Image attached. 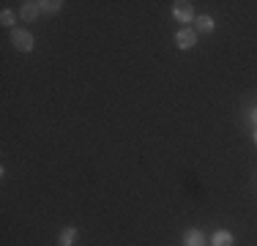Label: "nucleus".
I'll use <instances>...</instances> for the list:
<instances>
[{
  "mask_svg": "<svg viewBox=\"0 0 257 246\" xmlns=\"http://www.w3.org/2000/svg\"><path fill=\"white\" fill-rule=\"evenodd\" d=\"M11 44H14V49H20V52H33L36 39H33V33H30V30L14 28V30H11Z\"/></svg>",
  "mask_w": 257,
  "mask_h": 246,
  "instance_id": "nucleus-1",
  "label": "nucleus"
},
{
  "mask_svg": "<svg viewBox=\"0 0 257 246\" xmlns=\"http://www.w3.org/2000/svg\"><path fill=\"white\" fill-rule=\"evenodd\" d=\"M175 44H178V49H192L194 44H197V30L194 28H181L178 33H175Z\"/></svg>",
  "mask_w": 257,
  "mask_h": 246,
  "instance_id": "nucleus-2",
  "label": "nucleus"
},
{
  "mask_svg": "<svg viewBox=\"0 0 257 246\" xmlns=\"http://www.w3.org/2000/svg\"><path fill=\"white\" fill-rule=\"evenodd\" d=\"M173 17H175L178 22H192V20H197V17H194V6L186 3V0H178V3L173 6Z\"/></svg>",
  "mask_w": 257,
  "mask_h": 246,
  "instance_id": "nucleus-3",
  "label": "nucleus"
},
{
  "mask_svg": "<svg viewBox=\"0 0 257 246\" xmlns=\"http://www.w3.org/2000/svg\"><path fill=\"white\" fill-rule=\"evenodd\" d=\"M39 14H41V3H36V0H25V3H22L20 17H22L25 22H33Z\"/></svg>",
  "mask_w": 257,
  "mask_h": 246,
  "instance_id": "nucleus-4",
  "label": "nucleus"
},
{
  "mask_svg": "<svg viewBox=\"0 0 257 246\" xmlns=\"http://www.w3.org/2000/svg\"><path fill=\"white\" fill-rule=\"evenodd\" d=\"M194 30H197V33H213V30H216V22H213V17L203 14V17L194 20Z\"/></svg>",
  "mask_w": 257,
  "mask_h": 246,
  "instance_id": "nucleus-5",
  "label": "nucleus"
},
{
  "mask_svg": "<svg viewBox=\"0 0 257 246\" xmlns=\"http://www.w3.org/2000/svg\"><path fill=\"white\" fill-rule=\"evenodd\" d=\"M211 243L213 246H232V243H235V238H232L230 230H216L211 235Z\"/></svg>",
  "mask_w": 257,
  "mask_h": 246,
  "instance_id": "nucleus-6",
  "label": "nucleus"
},
{
  "mask_svg": "<svg viewBox=\"0 0 257 246\" xmlns=\"http://www.w3.org/2000/svg\"><path fill=\"white\" fill-rule=\"evenodd\" d=\"M77 227L74 224H69V227H63V230H60V235H58V246H71L74 243V238H77Z\"/></svg>",
  "mask_w": 257,
  "mask_h": 246,
  "instance_id": "nucleus-7",
  "label": "nucleus"
},
{
  "mask_svg": "<svg viewBox=\"0 0 257 246\" xmlns=\"http://www.w3.org/2000/svg\"><path fill=\"white\" fill-rule=\"evenodd\" d=\"M183 246H205V235L200 230H186L183 232Z\"/></svg>",
  "mask_w": 257,
  "mask_h": 246,
  "instance_id": "nucleus-8",
  "label": "nucleus"
},
{
  "mask_svg": "<svg viewBox=\"0 0 257 246\" xmlns=\"http://www.w3.org/2000/svg\"><path fill=\"white\" fill-rule=\"evenodd\" d=\"M63 9V0H41V11L44 14H58Z\"/></svg>",
  "mask_w": 257,
  "mask_h": 246,
  "instance_id": "nucleus-9",
  "label": "nucleus"
},
{
  "mask_svg": "<svg viewBox=\"0 0 257 246\" xmlns=\"http://www.w3.org/2000/svg\"><path fill=\"white\" fill-rule=\"evenodd\" d=\"M0 22H3V28H11V30H14V11H11V9H3V11H0Z\"/></svg>",
  "mask_w": 257,
  "mask_h": 246,
  "instance_id": "nucleus-10",
  "label": "nucleus"
},
{
  "mask_svg": "<svg viewBox=\"0 0 257 246\" xmlns=\"http://www.w3.org/2000/svg\"><path fill=\"white\" fill-rule=\"evenodd\" d=\"M252 120L257 123V109H252Z\"/></svg>",
  "mask_w": 257,
  "mask_h": 246,
  "instance_id": "nucleus-11",
  "label": "nucleus"
},
{
  "mask_svg": "<svg viewBox=\"0 0 257 246\" xmlns=\"http://www.w3.org/2000/svg\"><path fill=\"white\" fill-rule=\"evenodd\" d=\"M254 143H257V132H254Z\"/></svg>",
  "mask_w": 257,
  "mask_h": 246,
  "instance_id": "nucleus-12",
  "label": "nucleus"
}]
</instances>
